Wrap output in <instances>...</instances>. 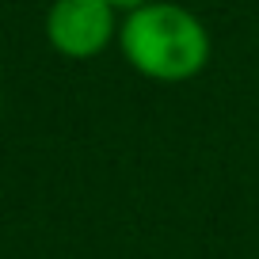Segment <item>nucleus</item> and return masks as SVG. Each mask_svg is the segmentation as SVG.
I'll use <instances>...</instances> for the list:
<instances>
[{"instance_id": "1", "label": "nucleus", "mask_w": 259, "mask_h": 259, "mask_svg": "<svg viewBox=\"0 0 259 259\" xmlns=\"http://www.w3.org/2000/svg\"><path fill=\"white\" fill-rule=\"evenodd\" d=\"M118 50L138 76L153 84H187L210 65V31L191 8L153 0L126 12L118 23Z\"/></svg>"}, {"instance_id": "2", "label": "nucleus", "mask_w": 259, "mask_h": 259, "mask_svg": "<svg viewBox=\"0 0 259 259\" xmlns=\"http://www.w3.org/2000/svg\"><path fill=\"white\" fill-rule=\"evenodd\" d=\"M122 12L111 0H54L46 8L42 31L57 57L65 61H92L118 46Z\"/></svg>"}, {"instance_id": "3", "label": "nucleus", "mask_w": 259, "mask_h": 259, "mask_svg": "<svg viewBox=\"0 0 259 259\" xmlns=\"http://www.w3.org/2000/svg\"><path fill=\"white\" fill-rule=\"evenodd\" d=\"M114 8L122 12V16H126V12H134V8H141V4H153V0H111Z\"/></svg>"}]
</instances>
